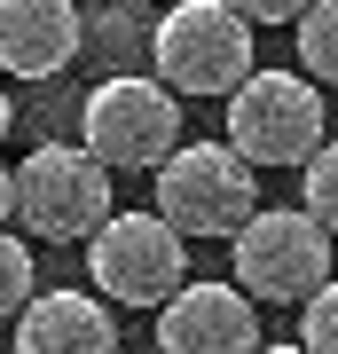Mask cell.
Returning <instances> with one entry per match:
<instances>
[{
	"instance_id": "6da1fadb",
	"label": "cell",
	"mask_w": 338,
	"mask_h": 354,
	"mask_svg": "<svg viewBox=\"0 0 338 354\" xmlns=\"http://www.w3.org/2000/svg\"><path fill=\"white\" fill-rule=\"evenodd\" d=\"M220 102H228V134L220 142L252 165V174L299 165V158H314L330 142V95L307 87L299 71H244Z\"/></svg>"
},
{
	"instance_id": "7a4b0ae2",
	"label": "cell",
	"mask_w": 338,
	"mask_h": 354,
	"mask_svg": "<svg viewBox=\"0 0 338 354\" xmlns=\"http://www.w3.org/2000/svg\"><path fill=\"white\" fill-rule=\"evenodd\" d=\"M150 174H158V205H150V213L173 228L181 244L189 236L228 244L252 221V205H260V174H252L228 142H173Z\"/></svg>"
},
{
	"instance_id": "3957f363",
	"label": "cell",
	"mask_w": 338,
	"mask_h": 354,
	"mask_svg": "<svg viewBox=\"0 0 338 354\" xmlns=\"http://www.w3.org/2000/svg\"><path fill=\"white\" fill-rule=\"evenodd\" d=\"M252 24L228 0H173L165 16H150V79L173 95H228L252 64Z\"/></svg>"
},
{
	"instance_id": "277c9868",
	"label": "cell",
	"mask_w": 338,
	"mask_h": 354,
	"mask_svg": "<svg viewBox=\"0 0 338 354\" xmlns=\"http://www.w3.org/2000/svg\"><path fill=\"white\" fill-rule=\"evenodd\" d=\"M228 268L252 307H299L307 291L330 283V228H314L299 205H252V221L228 236Z\"/></svg>"
},
{
	"instance_id": "5b68a950",
	"label": "cell",
	"mask_w": 338,
	"mask_h": 354,
	"mask_svg": "<svg viewBox=\"0 0 338 354\" xmlns=\"http://www.w3.org/2000/svg\"><path fill=\"white\" fill-rule=\"evenodd\" d=\"M16 181V213L39 244H87L102 221L118 213L111 205V165H95L79 142H39L24 165H8Z\"/></svg>"
},
{
	"instance_id": "8992f818",
	"label": "cell",
	"mask_w": 338,
	"mask_h": 354,
	"mask_svg": "<svg viewBox=\"0 0 338 354\" xmlns=\"http://www.w3.org/2000/svg\"><path fill=\"white\" fill-rule=\"evenodd\" d=\"M173 142H181V95L158 87L150 71H111L102 87H87V102H79V150L95 165H134V174H150Z\"/></svg>"
},
{
	"instance_id": "52a82bcc",
	"label": "cell",
	"mask_w": 338,
	"mask_h": 354,
	"mask_svg": "<svg viewBox=\"0 0 338 354\" xmlns=\"http://www.w3.org/2000/svg\"><path fill=\"white\" fill-rule=\"evenodd\" d=\"M87 276L102 307H158L189 283V244L158 213H111L87 236Z\"/></svg>"
},
{
	"instance_id": "ba28073f",
	"label": "cell",
	"mask_w": 338,
	"mask_h": 354,
	"mask_svg": "<svg viewBox=\"0 0 338 354\" xmlns=\"http://www.w3.org/2000/svg\"><path fill=\"white\" fill-rule=\"evenodd\" d=\"M260 346V307L236 283H181L158 307V354H252Z\"/></svg>"
},
{
	"instance_id": "9c48e42d",
	"label": "cell",
	"mask_w": 338,
	"mask_h": 354,
	"mask_svg": "<svg viewBox=\"0 0 338 354\" xmlns=\"http://www.w3.org/2000/svg\"><path fill=\"white\" fill-rule=\"evenodd\" d=\"M8 354H118V315L95 291H32L8 315Z\"/></svg>"
},
{
	"instance_id": "30bf717a",
	"label": "cell",
	"mask_w": 338,
	"mask_h": 354,
	"mask_svg": "<svg viewBox=\"0 0 338 354\" xmlns=\"http://www.w3.org/2000/svg\"><path fill=\"white\" fill-rule=\"evenodd\" d=\"M87 16L71 0H0V71L8 79H55L79 55Z\"/></svg>"
},
{
	"instance_id": "8fae6325",
	"label": "cell",
	"mask_w": 338,
	"mask_h": 354,
	"mask_svg": "<svg viewBox=\"0 0 338 354\" xmlns=\"http://www.w3.org/2000/svg\"><path fill=\"white\" fill-rule=\"evenodd\" d=\"M79 48H95L111 71H134V55H150V16L126 0V8H102L95 24H79Z\"/></svg>"
},
{
	"instance_id": "7c38bea8",
	"label": "cell",
	"mask_w": 338,
	"mask_h": 354,
	"mask_svg": "<svg viewBox=\"0 0 338 354\" xmlns=\"http://www.w3.org/2000/svg\"><path fill=\"white\" fill-rule=\"evenodd\" d=\"M291 24H299V79L307 87H330L338 79V0H307Z\"/></svg>"
},
{
	"instance_id": "4fadbf2b",
	"label": "cell",
	"mask_w": 338,
	"mask_h": 354,
	"mask_svg": "<svg viewBox=\"0 0 338 354\" xmlns=\"http://www.w3.org/2000/svg\"><path fill=\"white\" fill-rule=\"evenodd\" d=\"M299 189H307L299 213H307L314 228H338V150H330V142H323L314 158H299Z\"/></svg>"
},
{
	"instance_id": "5bb4252c",
	"label": "cell",
	"mask_w": 338,
	"mask_h": 354,
	"mask_svg": "<svg viewBox=\"0 0 338 354\" xmlns=\"http://www.w3.org/2000/svg\"><path fill=\"white\" fill-rule=\"evenodd\" d=\"M32 291H39V283H32V244H24V236H8V228H0V323H8L16 307L32 299Z\"/></svg>"
},
{
	"instance_id": "9a60e30c",
	"label": "cell",
	"mask_w": 338,
	"mask_h": 354,
	"mask_svg": "<svg viewBox=\"0 0 338 354\" xmlns=\"http://www.w3.org/2000/svg\"><path fill=\"white\" fill-rule=\"evenodd\" d=\"M299 354H338V291H307L299 299Z\"/></svg>"
},
{
	"instance_id": "2e32d148",
	"label": "cell",
	"mask_w": 338,
	"mask_h": 354,
	"mask_svg": "<svg viewBox=\"0 0 338 354\" xmlns=\"http://www.w3.org/2000/svg\"><path fill=\"white\" fill-rule=\"evenodd\" d=\"M228 8H236L244 24H291V16L307 8V0H228Z\"/></svg>"
},
{
	"instance_id": "e0dca14e",
	"label": "cell",
	"mask_w": 338,
	"mask_h": 354,
	"mask_svg": "<svg viewBox=\"0 0 338 354\" xmlns=\"http://www.w3.org/2000/svg\"><path fill=\"white\" fill-rule=\"evenodd\" d=\"M8 213H16V181H8V165H0V228H8Z\"/></svg>"
},
{
	"instance_id": "ac0fdd59",
	"label": "cell",
	"mask_w": 338,
	"mask_h": 354,
	"mask_svg": "<svg viewBox=\"0 0 338 354\" xmlns=\"http://www.w3.org/2000/svg\"><path fill=\"white\" fill-rule=\"evenodd\" d=\"M8 127H16V102H8V87H0V142H8Z\"/></svg>"
},
{
	"instance_id": "d6986e66",
	"label": "cell",
	"mask_w": 338,
	"mask_h": 354,
	"mask_svg": "<svg viewBox=\"0 0 338 354\" xmlns=\"http://www.w3.org/2000/svg\"><path fill=\"white\" fill-rule=\"evenodd\" d=\"M252 354H299V346H252Z\"/></svg>"
},
{
	"instance_id": "ffe728a7",
	"label": "cell",
	"mask_w": 338,
	"mask_h": 354,
	"mask_svg": "<svg viewBox=\"0 0 338 354\" xmlns=\"http://www.w3.org/2000/svg\"><path fill=\"white\" fill-rule=\"evenodd\" d=\"M118 354H126V346H118ZM150 354H158V346H150Z\"/></svg>"
}]
</instances>
